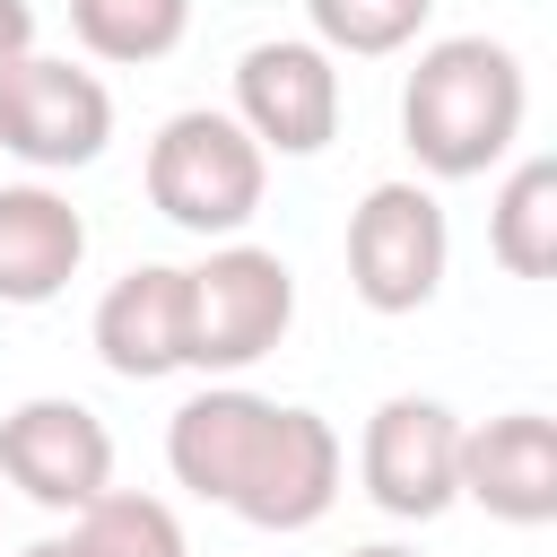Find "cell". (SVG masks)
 I'll list each match as a JSON object with an SVG mask.
<instances>
[{
    "label": "cell",
    "instance_id": "6da1fadb",
    "mask_svg": "<svg viewBox=\"0 0 557 557\" xmlns=\"http://www.w3.org/2000/svg\"><path fill=\"white\" fill-rule=\"evenodd\" d=\"M174 487L244 513L252 531H313L339 505V435L296 400H261L244 383H209L165 418Z\"/></svg>",
    "mask_w": 557,
    "mask_h": 557
},
{
    "label": "cell",
    "instance_id": "7a4b0ae2",
    "mask_svg": "<svg viewBox=\"0 0 557 557\" xmlns=\"http://www.w3.org/2000/svg\"><path fill=\"white\" fill-rule=\"evenodd\" d=\"M522 113H531V78L496 35L426 44L400 87V139L435 183H470V174L505 165L522 139Z\"/></svg>",
    "mask_w": 557,
    "mask_h": 557
},
{
    "label": "cell",
    "instance_id": "3957f363",
    "mask_svg": "<svg viewBox=\"0 0 557 557\" xmlns=\"http://www.w3.org/2000/svg\"><path fill=\"white\" fill-rule=\"evenodd\" d=\"M270 191V157L235 113H165L148 139V200L157 218H174L183 235H244L252 209Z\"/></svg>",
    "mask_w": 557,
    "mask_h": 557
},
{
    "label": "cell",
    "instance_id": "277c9868",
    "mask_svg": "<svg viewBox=\"0 0 557 557\" xmlns=\"http://www.w3.org/2000/svg\"><path fill=\"white\" fill-rule=\"evenodd\" d=\"M296 322V270L270 244H218L183 270V366L244 374L261 366Z\"/></svg>",
    "mask_w": 557,
    "mask_h": 557
},
{
    "label": "cell",
    "instance_id": "5b68a950",
    "mask_svg": "<svg viewBox=\"0 0 557 557\" xmlns=\"http://www.w3.org/2000/svg\"><path fill=\"white\" fill-rule=\"evenodd\" d=\"M444 261H453V226H444V200L426 183H374L348 209V287L374 313L435 305Z\"/></svg>",
    "mask_w": 557,
    "mask_h": 557
},
{
    "label": "cell",
    "instance_id": "8992f818",
    "mask_svg": "<svg viewBox=\"0 0 557 557\" xmlns=\"http://www.w3.org/2000/svg\"><path fill=\"white\" fill-rule=\"evenodd\" d=\"M113 139V96L96 70L52 61V52H17L0 70V148L35 174H70L96 165Z\"/></svg>",
    "mask_w": 557,
    "mask_h": 557
},
{
    "label": "cell",
    "instance_id": "52a82bcc",
    "mask_svg": "<svg viewBox=\"0 0 557 557\" xmlns=\"http://www.w3.org/2000/svg\"><path fill=\"white\" fill-rule=\"evenodd\" d=\"M357 479H366V496H374L392 522H435V513L461 496V418H453L444 400L392 392V400L366 418Z\"/></svg>",
    "mask_w": 557,
    "mask_h": 557
},
{
    "label": "cell",
    "instance_id": "ba28073f",
    "mask_svg": "<svg viewBox=\"0 0 557 557\" xmlns=\"http://www.w3.org/2000/svg\"><path fill=\"white\" fill-rule=\"evenodd\" d=\"M0 479L44 513H78L87 496L113 487V435L87 400H61V392L17 400L0 418Z\"/></svg>",
    "mask_w": 557,
    "mask_h": 557
},
{
    "label": "cell",
    "instance_id": "9c48e42d",
    "mask_svg": "<svg viewBox=\"0 0 557 557\" xmlns=\"http://www.w3.org/2000/svg\"><path fill=\"white\" fill-rule=\"evenodd\" d=\"M235 122L261 157H322L339 131V61L305 35H270L235 61Z\"/></svg>",
    "mask_w": 557,
    "mask_h": 557
},
{
    "label": "cell",
    "instance_id": "30bf717a",
    "mask_svg": "<svg viewBox=\"0 0 557 557\" xmlns=\"http://www.w3.org/2000/svg\"><path fill=\"white\" fill-rule=\"evenodd\" d=\"M461 496L513 531L557 522V426L540 409H505L487 426H461Z\"/></svg>",
    "mask_w": 557,
    "mask_h": 557
},
{
    "label": "cell",
    "instance_id": "8fae6325",
    "mask_svg": "<svg viewBox=\"0 0 557 557\" xmlns=\"http://www.w3.org/2000/svg\"><path fill=\"white\" fill-rule=\"evenodd\" d=\"M87 261V218L52 183H0V305H52Z\"/></svg>",
    "mask_w": 557,
    "mask_h": 557
},
{
    "label": "cell",
    "instance_id": "7c38bea8",
    "mask_svg": "<svg viewBox=\"0 0 557 557\" xmlns=\"http://www.w3.org/2000/svg\"><path fill=\"white\" fill-rule=\"evenodd\" d=\"M96 357L122 383H157L183 366V270L174 261H139L96 296Z\"/></svg>",
    "mask_w": 557,
    "mask_h": 557
},
{
    "label": "cell",
    "instance_id": "4fadbf2b",
    "mask_svg": "<svg viewBox=\"0 0 557 557\" xmlns=\"http://www.w3.org/2000/svg\"><path fill=\"white\" fill-rule=\"evenodd\" d=\"M17 557H191L183 548V522L165 496H131V487H104L70 513L61 540H35Z\"/></svg>",
    "mask_w": 557,
    "mask_h": 557
},
{
    "label": "cell",
    "instance_id": "5bb4252c",
    "mask_svg": "<svg viewBox=\"0 0 557 557\" xmlns=\"http://www.w3.org/2000/svg\"><path fill=\"white\" fill-rule=\"evenodd\" d=\"M487 252L513 270V278H548L557 270V165L548 157H522L487 209Z\"/></svg>",
    "mask_w": 557,
    "mask_h": 557
},
{
    "label": "cell",
    "instance_id": "9a60e30c",
    "mask_svg": "<svg viewBox=\"0 0 557 557\" xmlns=\"http://www.w3.org/2000/svg\"><path fill=\"white\" fill-rule=\"evenodd\" d=\"M70 26L96 61H165L191 26V0H70Z\"/></svg>",
    "mask_w": 557,
    "mask_h": 557
},
{
    "label": "cell",
    "instance_id": "2e32d148",
    "mask_svg": "<svg viewBox=\"0 0 557 557\" xmlns=\"http://www.w3.org/2000/svg\"><path fill=\"white\" fill-rule=\"evenodd\" d=\"M313 17V44L339 61H383V52H409L435 17V0H305Z\"/></svg>",
    "mask_w": 557,
    "mask_h": 557
},
{
    "label": "cell",
    "instance_id": "e0dca14e",
    "mask_svg": "<svg viewBox=\"0 0 557 557\" xmlns=\"http://www.w3.org/2000/svg\"><path fill=\"white\" fill-rule=\"evenodd\" d=\"M17 52H35V9H26V0H0V70H9Z\"/></svg>",
    "mask_w": 557,
    "mask_h": 557
},
{
    "label": "cell",
    "instance_id": "ac0fdd59",
    "mask_svg": "<svg viewBox=\"0 0 557 557\" xmlns=\"http://www.w3.org/2000/svg\"><path fill=\"white\" fill-rule=\"evenodd\" d=\"M348 557H418V548H392V540H374V548H348Z\"/></svg>",
    "mask_w": 557,
    "mask_h": 557
}]
</instances>
